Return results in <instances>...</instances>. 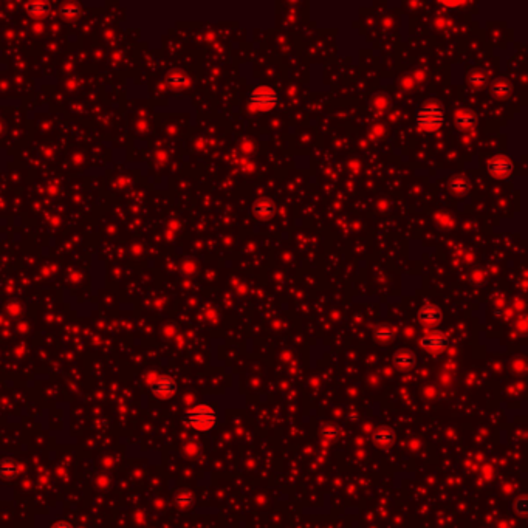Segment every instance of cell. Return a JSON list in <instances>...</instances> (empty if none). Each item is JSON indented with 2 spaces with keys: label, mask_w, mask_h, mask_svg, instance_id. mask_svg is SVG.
<instances>
[{
  "label": "cell",
  "mask_w": 528,
  "mask_h": 528,
  "mask_svg": "<svg viewBox=\"0 0 528 528\" xmlns=\"http://www.w3.org/2000/svg\"><path fill=\"white\" fill-rule=\"evenodd\" d=\"M449 344V339L445 333L442 332H434V333H429L420 339V345L421 348L427 350V351H432V354H440V351H443Z\"/></svg>",
  "instance_id": "8992f818"
},
{
  "label": "cell",
  "mask_w": 528,
  "mask_h": 528,
  "mask_svg": "<svg viewBox=\"0 0 528 528\" xmlns=\"http://www.w3.org/2000/svg\"><path fill=\"white\" fill-rule=\"evenodd\" d=\"M513 161L507 155H496L488 161V172L494 179H508L513 173Z\"/></svg>",
  "instance_id": "5b68a950"
},
{
  "label": "cell",
  "mask_w": 528,
  "mask_h": 528,
  "mask_svg": "<svg viewBox=\"0 0 528 528\" xmlns=\"http://www.w3.org/2000/svg\"><path fill=\"white\" fill-rule=\"evenodd\" d=\"M393 363L400 370H409L415 366L417 358L411 350H398L393 355Z\"/></svg>",
  "instance_id": "9c48e42d"
},
{
  "label": "cell",
  "mask_w": 528,
  "mask_h": 528,
  "mask_svg": "<svg viewBox=\"0 0 528 528\" xmlns=\"http://www.w3.org/2000/svg\"><path fill=\"white\" fill-rule=\"evenodd\" d=\"M19 474V466L14 460L5 459L0 462V479L4 480H13Z\"/></svg>",
  "instance_id": "4fadbf2b"
},
{
  "label": "cell",
  "mask_w": 528,
  "mask_h": 528,
  "mask_svg": "<svg viewBox=\"0 0 528 528\" xmlns=\"http://www.w3.org/2000/svg\"><path fill=\"white\" fill-rule=\"evenodd\" d=\"M321 435L324 438L333 440V438H336L339 435V431H338V427H335V426H324L321 429Z\"/></svg>",
  "instance_id": "ac0fdd59"
},
{
  "label": "cell",
  "mask_w": 528,
  "mask_h": 528,
  "mask_svg": "<svg viewBox=\"0 0 528 528\" xmlns=\"http://www.w3.org/2000/svg\"><path fill=\"white\" fill-rule=\"evenodd\" d=\"M511 93V84L505 79H497L491 85V95L497 99H505Z\"/></svg>",
  "instance_id": "5bb4252c"
},
{
  "label": "cell",
  "mask_w": 528,
  "mask_h": 528,
  "mask_svg": "<svg viewBox=\"0 0 528 528\" xmlns=\"http://www.w3.org/2000/svg\"><path fill=\"white\" fill-rule=\"evenodd\" d=\"M278 104V93L268 85H259L249 95V109L254 112H268Z\"/></svg>",
  "instance_id": "3957f363"
},
{
  "label": "cell",
  "mask_w": 528,
  "mask_h": 528,
  "mask_svg": "<svg viewBox=\"0 0 528 528\" xmlns=\"http://www.w3.org/2000/svg\"><path fill=\"white\" fill-rule=\"evenodd\" d=\"M175 502H177V505H179V507H182V508H188V507H191V505H192L194 499H192V494H191V493H188V491H182V493H179V494H177V497H175Z\"/></svg>",
  "instance_id": "e0dca14e"
},
{
  "label": "cell",
  "mask_w": 528,
  "mask_h": 528,
  "mask_svg": "<svg viewBox=\"0 0 528 528\" xmlns=\"http://www.w3.org/2000/svg\"><path fill=\"white\" fill-rule=\"evenodd\" d=\"M52 528H73V525L65 520H58L52 525Z\"/></svg>",
  "instance_id": "ffe728a7"
},
{
  "label": "cell",
  "mask_w": 528,
  "mask_h": 528,
  "mask_svg": "<svg viewBox=\"0 0 528 528\" xmlns=\"http://www.w3.org/2000/svg\"><path fill=\"white\" fill-rule=\"evenodd\" d=\"M456 121H457L459 129H462V130H469V129H472L474 125H475L477 118H475V113H474L472 110H469V109H462V110L457 112Z\"/></svg>",
  "instance_id": "8fae6325"
},
{
  "label": "cell",
  "mask_w": 528,
  "mask_h": 528,
  "mask_svg": "<svg viewBox=\"0 0 528 528\" xmlns=\"http://www.w3.org/2000/svg\"><path fill=\"white\" fill-rule=\"evenodd\" d=\"M514 510L520 516H523L526 513V500H525V497H520V499L514 500Z\"/></svg>",
  "instance_id": "d6986e66"
},
{
  "label": "cell",
  "mask_w": 528,
  "mask_h": 528,
  "mask_svg": "<svg viewBox=\"0 0 528 528\" xmlns=\"http://www.w3.org/2000/svg\"><path fill=\"white\" fill-rule=\"evenodd\" d=\"M372 442L378 448H387L395 442V432L389 427H380L372 434Z\"/></svg>",
  "instance_id": "30bf717a"
},
{
  "label": "cell",
  "mask_w": 528,
  "mask_h": 528,
  "mask_svg": "<svg viewBox=\"0 0 528 528\" xmlns=\"http://www.w3.org/2000/svg\"><path fill=\"white\" fill-rule=\"evenodd\" d=\"M373 335H375V339H376V341H378V342H383V344H387V342H390V341L395 338L393 330L390 329V327H387V325H380V327H376L375 332H373Z\"/></svg>",
  "instance_id": "9a60e30c"
},
{
  "label": "cell",
  "mask_w": 528,
  "mask_h": 528,
  "mask_svg": "<svg viewBox=\"0 0 528 528\" xmlns=\"http://www.w3.org/2000/svg\"><path fill=\"white\" fill-rule=\"evenodd\" d=\"M468 82H469L474 89H483V87L487 85V82H488V78H487V74H485L483 71L475 70V71H472V73L469 74V76H468Z\"/></svg>",
  "instance_id": "2e32d148"
},
{
  "label": "cell",
  "mask_w": 528,
  "mask_h": 528,
  "mask_svg": "<svg viewBox=\"0 0 528 528\" xmlns=\"http://www.w3.org/2000/svg\"><path fill=\"white\" fill-rule=\"evenodd\" d=\"M253 211H254V215H257L259 218H271L276 211L274 202L267 197H262L256 200V203L253 205Z\"/></svg>",
  "instance_id": "ba28073f"
},
{
  "label": "cell",
  "mask_w": 528,
  "mask_h": 528,
  "mask_svg": "<svg viewBox=\"0 0 528 528\" xmlns=\"http://www.w3.org/2000/svg\"><path fill=\"white\" fill-rule=\"evenodd\" d=\"M415 121H417V125L424 130V132H435L438 130L442 125H443V121H445V112H443V107L437 103V101H429L423 104L417 115H415Z\"/></svg>",
  "instance_id": "7a4b0ae2"
},
{
  "label": "cell",
  "mask_w": 528,
  "mask_h": 528,
  "mask_svg": "<svg viewBox=\"0 0 528 528\" xmlns=\"http://www.w3.org/2000/svg\"><path fill=\"white\" fill-rule=\"evenodd\" d=\"M469 188L471 186H469L468 179H465L463 175H460V173L454 175V177H451V180H449V189H451L452 194H456V195H465L469 191Z\"/></svg>",
  "instance_id": "7c38bea8"
},
{
  "label": "cell",
  "mask_w": 528,
  "mask_h": 528,
  "mask_svg": "<svg viewBox=\"0 0 528 528\" xmlns=\"http://www.w3.org/2000/svg\"><path fill=\"white\" fill-rule=\"evenodd\" d=\"M150 390L158 400H169L177 393V381L172 376L163 375L150 384Z\"/></svg>",
  "instance_id": "277c9868"
},
{
  "label": "cell",
  "mask_w": 528,
  "mask_h": 528,
  "mask_svg": "<svg viewBox=\"0 0 528 528\" xmlns=\"http://www.w3.org/2000/svg\"><path fill=\"white\" fill-rule=\"evenodd\" d=\"M185 421L194 431L208 432L217 424V412L209 405H197L186 412Z\"/></svg>",
  "instance_id": "6da1fadb"
},
{
  "label": "cell",
  "mask_w": 528,
  "mask_h": 528,
  "mask_svg": "<svg viewBox=\"0 0 528 528\" xmlns=\"http://www.w3.org/2000/svg\"><path fill=\"white\" fill-rule=\"evenodd\" d=\"M418 319L421 324L424 325H429V327H434L437 324H440L442 321V310L437 307V305H432V304H426L420 309L418 312Z\"/></svg>",
  "instance_id": "52a82bcc"
}]
</instances>
